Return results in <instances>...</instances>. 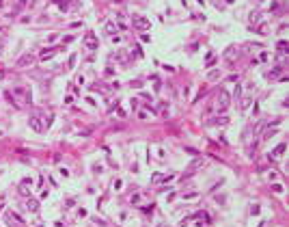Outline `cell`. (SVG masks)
<instances>
[{"label": "cell", "mask_w": 289, "mask_h": 227, "mask_svg": "<svg viewBox=\"0 0 289 227\" xmlns=\"http://www.w3.org/2000/svg\"><path fill=\"white\" fill-rule=\"evenodd\" d=\"M229 93L227 91H220V97H218V110H227V106H229Z\"/></svg>", "instance_id": "6da1fadb"}, {"label": "cell", "mask_w": 289, "mask_h": 227, "mask_svg": "<svg viewBox=\"0 0 289 227\" xmlns=\"http://www.w3.org/2000/svg\"><path fill=\"white\" fill-rule=\"evenodd\" d=\"M28 123H30V128H35L37 132H41V130H43V125L39 123V119H35V117H30V119H28Z\"/></svg>", "instance_id": "3957f363"}, {"label": "cell", "mask_w": 289, "mask_h": 227, "mask_svg": "<svg viewBox=\"0 0 289 227\" xmlns=\"http://www.w3.org/2000/svg\"><path fill=\"white\" fill-rule=\"evenodd\" d=\"M30 63H32V56H24L20 61V65H30Z\"/></svg>", "instance_id": "5b68a950"}, {"label": "cell", "mask_w": 289, "mask_h": 227, "mask_svg": "<svg viewBox=\"0 0 289 227\" xmlns=\"http://www.w3.org/2000/svg\"><path fill=\"white\" fill-rule=\"evenodd\" d=\"M134 24H136V26H138L140 30L149 28V22H147V20H142V18H138V15H134Z\"/></svg>", "instance_id": "7a4b0ae2"}, {"label": "cell", "mask_w": 289, "mask_h": 227, "mask_svg": "<svg viewBox=\"0 0 289 227\" xmlns=\"http://www.w3.org/2000/svg\"><path fill=\"white\" fill-rule=\"evenodd\" d=\"M88 48H95V41H93V35H88Z\"/></svg>", "instance_id": "8992f818"}, {"label": "cell", "mask_w": 289, "mask_h": 227, "mask_svg": "<svg viewBox=\"0 0 289 227\" xmlns=\"http://www.w3.org/2000/svg\"><path fill=\"white\" fill-rule=\"evenodd\" d=\"M283 154H285V145H278L274 149V156H283Z\"/></svg>", "instance_id": "277c9868"}]
</instances>
